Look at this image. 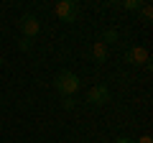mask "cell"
Wrapping results in <instances>:
<instances>
[{
  "instance_id": "9c48e42d",
  "label": "cell",
  "mask_w": 153,
  "mask_h": 143,
  "mask_svg": "<svg viewBox=\"0 0 153 143\" xmlns=\"http://www.w3.org/2000/svg\"><path fill=\"white\" fill-rule=\"evenodd\" d=\"M140 13H143V18H146V21H151V18H153V8H151V5H143Z\"/></svg>"
},
{
  "instance_id": "3957f363",
  "label": "cell",
  "mask_w": 153,
  "mask_h": 143,
  "mask_svg": "<svg viewBox=\"0 0 153 143\" xmlns=\"http://www.w3.org/2000/svg\"><path fill=\"white\" fill-rule=\"evenodd\" d=\"M21 31H23V39H33V36L41 31V23H38V18L31 16V13H26V16L21 18Z\"/></svg>"
},
{
  "instance_id": "4fadbf2b",
  "label": "cell",
  "mask_w": 153,
  "mask_h": 143,
  "mask_svg": "<svg viewBox=\"0 0 153 143\" xmlns=\"http://www.w3.org/2000/svg\"><path fill=\"white\" fill-rule=\"evenodd\" d=\"M115 143H135V141H130V138H117Z\"/></svg>"
},
{
  "instance_id": "52a82bcc",
  "label": "cell",
  "mask_w": 153,
  "mask_h": 143,
  "mask_svg": "<svg viewBox=\"0 0 153 143\" xmlns=\"http://www.w3.org/2000/svg\"><path fill=\"white\" fill-rule=\"evenodd\" d=\"M117 39H120V31H117V28H107V31L102 33V39H100V41L107 46V44H112V41H117Z\"/></svg>"
},
{
  "instance_id": "30bf717a",
  "label": "cell",
  "mask_w": 153,
  "mask_h": 143,
  "mask_svg": "<svg viewBox=\"0 0 153 143\" xmlns=\"http://www.w3.org/2000/svg\"><path fill=\"white\" fill-rule=\"evenodd\" d=\"M64 107L71 110V107H74V97H64Z\"/></svg>"
},
{
  "instance_id": "8992f818",
  "label": "cell",
  "mask_w": 153,
  "mask_h": 143,
  "mask_svg": "<svg viewBox=\"0 0 153 143\" xmlns=\"http://www.w3.org/2000/svg\"><path fill=\"white\" fill-rule=\"evenodd\" d=\"M92 56H94V61H97V64H102V61L107 59V46H105L102 41H94V46H92Z\"/></svg>"
},
{
  "instance_id": "7c38bea8",
  "label": "cell",
  "mask_w": 153,
  "mask_h": 143,
  "mask_svg": "<svg viewBox=\"0 0 153 143\" xmlns=\"http://www.w3.org/2000/svg\"><path fill=\"white\" fill-rule=\"evenodd\" d=\"M135 143H153V138H151V136H143L140 141H135Z\"/></svg>"
},
{
  "instance_id": "5bb4252c",
  "label": "cell",
  "mask_w": 153,
  "mask_h": 143,
  "mask_svg": "<svg viewBox=\"0 0 153 143\" xmlns=\"http://www.w3.org/2000/svg\"><path fill=\"white\" fill-rule=\"evenodd\" d=\"M0 66H3V56H0Z\"/></svg>"
},
{
  "instance_id": "ba28073f",
  "label": "cell",
  "mask_w": 153,
  "mask_h": 143,
  "mask_svg": "<svg viewBox=\"0 0 153 143\" xmlns=\"http://www.w3.org/2000/svg\"><path fill=\"white\" fill-rule=\"evenodd\" d=\"M123 8H128V10H140V8H143V0H125Z\"/></svg>"
},
{
  "instance_id": "6da1fadb",
  "label": "cell",
  "mask_w": 153,
  "mask_h": 143,
  "mask_svg": "<svg viewBox=\"0 0 153 143\" xmlns=\"http://www.w3.org/2000/svg\"><path fill=\"white\" fill-rule=\"evenodd\" d=\"M56 92H61L64 97H71V95L79 89V77H76L74 72H61L56 74Z\"/></svg>"
},
{
  "instance_id": "277c9868",
  "label": "cell",
  "mask_w": 153,
  "mask_h": 143,
  "mask_svg": "<svg viewBox=\"0 0 153 143\" xmlns=\"http://www.w3.org/2000/svg\"><path fill=\"white\" fill-rule=\"evenodd\" d=\"M110 100V89L105 87V84H97V87H92L87 92V102L89 105H105Z\"/></svg>"
},
{
  "instance_id": "7a4b0ae2",
  "label": "cell",
  "mask_w": 153,
  "mask_h": 143,
  "mask_svg": "<svg viewBox=\"0 0 153 143\" xmlns=\"http://www.w3.org/2000/svg\"><path fill=\"white\" fill-rule=\"evenodd\" d=\"M56 16H59L61 21L71 23V21H76V16H79V8H76L74 0H61V3H56Z\"/></svg>"
},
{
  "instance_id": "5b68a950",
  "label": "cell",
  "mask_w": 153,
  "mask_h": 143,
  "mask_svg": "<svg viewBox=\"0 0 153 143\" xmlns=\"http://www.w3.org/2000/svg\"><path fill=\"white\" fill-rule=\"evenodd\" d=\"M125 61H130V64H148V51L143 46H133V49L125 51Z\"/></svg>"
},
{
  "instance_id": "8fae6325",
  "label": "cell",
  "mask_w": 153,
  "mask_h": 143,
  "mask_svg": "<svg viewBox=\"0 0 153 143\" xmlns=\"http://www.w3.org/2000/svg\"><path fill=\"white\" fill-rule=\"evenodd\" d=\"M21 49H23V51L31 49V39H23V41H21Z\"/></svg>"
}]
</instances>
